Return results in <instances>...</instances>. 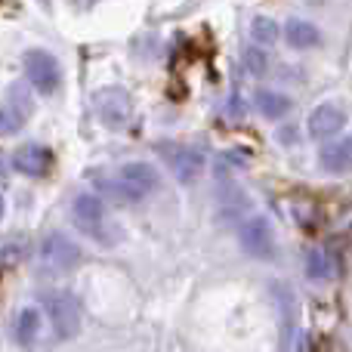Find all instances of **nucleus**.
Instances as JSON below:
<instances>
[{"instance_id": "nucleus-1", "label": "nucleus", "mask_w": 352, "mask_h": 352, "mask_svg": "<svg viewBox=\"0 0 352 352\" xmlns=\"http://www.w3.org/2000/svg\"><path fill=\"white\" fill-rule=\"evenodd\" d=\"M72 219L87 238H93V241L105 244V248H109V244H118V229L111 226L102 198H96V195L80 192L78 198L72 201Z\"/></svg>"}, {"instance_id": "nucleus-2", "label": "nucleus", "mask_w": 352, "mask_h": 352, "mask_svg": "<svg viewBox=\"0 0 352 352\" xmlns=\"http://www.w3.org/2000/svg\"><path fill=\"white\" fill-rule=\"evenodd\" d=\"M43 312H47L50 324H53V334L59 340H74L80 334V324H84V309H80V300L72 291L59 287V291H47L43 294Z\"/></svg>"}, {"instance_id": "nucleus-3", "label": "nucleus", "mask_w": 352, "mask_h": 352, "mask_svg": "<svg viewBox=\"0 0 352 352\" xmlns=\"http://www.w3.org/2000/svg\"><path fill=\"white\" fill-rule=\"evenodd\" d=\"M102 186L109 188L111 198H118V201H142L161 186V176L152 164H146V161H130V164H124L121 170H118L115 179L102 182Z\"/></svg>"}, {"instance_id": "nucleus-4", "label": "nucleus", "mask_w": 352, "mask_h": 352, "mask_svg": "<svg viewBox=\"0 0 352 352\" xmlns=\"http://www.w3.org/2000/svg\"><path fill=\"white\" fill-rule=\"evenodd\" d=\"M34 115V96H31V84L28 80H16L6 90V102L0 109V133L12 136L25 127Z\"/></svg>"}, {"instance_id": "nucleus-5", "label": "nucleus", "mask_w": 352, "mask_h": 352, "mask_svg": "<svg viewBox=\"0 0 352 352\" xmlns=\"http://www.w3.org/2000/svg\"><path fill=\"white\" fill-rule=\"evenodd\" d=\"M37 256H41V272L62 275V272H72L84 254H80V248L68 235H62V232H50V235L41 241V254Z\"/></svg>"}, {"instance_id": "nucleus-6", "label": "nucleus", "mask_w": 352, "mask_h": 352, "mask_svg": "<svg viewBox=\"0 0 352 352\" xmlns=\"http://www.w3.org/2000/svg\"><path fill=\"white\" fill-rule=\"evenodd\" d=\"M158 155L164 158V164L170 167V173L182 186H192V182L201 179L204 173V155L192 146H179V142H161L158 146Z\"/></svg>"}, {"instance_id": "nucleus-7", "label": "nucleus", "mask_w": 352, "mask_h": 352, "mask_svg": "<svg viewBox=\"0 0 352 352\" xmlns=\"http://www.w3.org/2000/svg\"><path fill=\"white\" fill-rule=\"evenodd\" d=\"M93 109H96V118L105 124L109 130H121L127 127L130 115H133V102H130V93L121 90V87H105L93 96Z\"/></svg>"}, {"instance_id": "nucleus-8", "label": "nucleus", "mask_w": 352, "mask_h": 352, "mask_svg": "<svg viewBox=\"0 0 352 352\" xmlns=\"http://www.w3.org/2000/svg\"><path fill=\"white\" fill-rule=\"evenodd\" d=\"M25 78H28V84L34 87L37 93L50 96V93H56L62 84L59 62H56L47 50H28V53H25Z\"/></svg>"}, {"instance_id": "nucleus-9", "label": "nucleus", "mask_w": 352, "mask_h": 352, "mask_svg": "<svg viewBox=\"0 0 352 352\" xmlns=\"http://www.w3.org/2000/svg\"><path fill=\"white\" fill-rule=\"evenodd\" d=\"M238 241H241L244 254L256 256V260H269L275 254V229L266 217H248L238 226Z\"/></svg>"}, {"instance_id": "nucleus-10", "label": "nucleus", "mask_w": 352, "mask_h": 352, "mask_svg": "<svg viewBox=\"0 0 352 352\" xmlns=\"http://www.w3.org/2000/svg\"><path fill=\"white\" fill-rule=\"evenodd\" d=\"M12 167L25 176H47L50 167H53V152H50L47 146L28 142V146L12 152Z\"/></svg>"}, {"instance_id": "nucleus-11", "label": "nucleus", "mask_w": 352, "mask_h": 352, "mask_svg": "<svg viewBox=\"0 0 352 352\" xmlns=\"http://www.w3.org/2000/svg\"><path fill=\"white\" fill-rule=\"evenodd\" d=\"M343 124H346V111H343L340 105H334V102H324L309 115L306 127H309V133L316 136V140H328V136L340 133Z\"/></svg>"}, {"instance_id": "nucleus-12", "label": "nucleus", "mask_w": 352, "mask_h": 352, "mask_svg": "<svg viewBox=\"0 0 352 352\" xmlns=\"http://www.w3.org/2000/svg\"><path fill=\"white\" fill-rule=\"evenodd\" d=\"M318 158H322V167L328 173H349L352 170V140L349 136H340V140L328 142Z\"/></svg>"}, {"instance_id": "nucleus-13", "label": "nucleus", "mask_w": 352, "mask_h": 352, "mask_svg": "<svg viewBox=\"0 0 352 352\" xmlns=\"http://www.w3.org/2000/svg\"><path fill=\"white\" fill-rule=\"evenodd\" d=\"M12 334H16L19 346L22 349H34V343L41 340V312L37 309H22L16 316V324H12Z\"/></svg>"}, {"instance_id": "nucleus-14", "label": "nucleus", "mask_w": 352, "mask_h": 352, "mask_svg": "<svg viewBox=\"0 0 352 352\" xmlns=\"http://www.w3.org/2000/svg\"><path fill=\"white\" fill-rule=\"evenodd\" d=\"M306 275L309 281H331L337 275V260L324 248H312L306 254Z\"/></svg>"}, {"instance_id": "nucleus-15", "label": "nucleus", "mask_w": 352, "mask_h": 352, "mask_svg": "<svg viewBox=\"0 0 352 352\" xmlns=\"http://www.w3.org/2000/svg\"><path fill=\"white\" fill-rule=\"evenodd\" d=\"M285 37L294 50H309L318 43V28L312 22H303V19H291L285 25Z\"/></svg>"}, {"instance_id": "nucleus-16", "label": "nucleus", "mask_w": 352, "mask_h": 352, "mask_svg": "<svg viewBox=\"0 0 352 352\" xmlns=\"http://www.w3.org/2000/svg\"><path fill=\"white\" fill-rule=\"evenodd\" d=\"M256 109H260L263 118H269V121H278V118H285L287 111H291V99H287L285 93L260 90V93H256Z\"/></svg>"}, {"instance_id": "nucleus-17", "label": "nucleus", "mask_w": 352, "mask_h": 352, "mask_svg": "<svg viewBox=\"0 0 352 352\" xmlns=\"http://www.w3.org/2000/svg\"><path fill=\"white\" fill-rule=\"evenodd\" d=\"M250 34H254L256 47H272V43L278 41V25H275V19H269V16H256L254 25H250Z\"/></svg>"}, {"instance_id": "nucleus-18", "label": "nucleus", "mask_w": 352, "mask_h": 352, "mask_svg": "<svg viewBox=\"0 0 352 352\" xmlns=\"http://www.w3.org/2000/svg\"><path fill=\"white\" fill-rule=\"evenodd\" d=\"M244 65H248V72H250V74H266L269 59H266V53H263V50L250 47L248 53H244Z\"/></svg>"}, {"instance_id": "nucleus-19", "label": "nucleus", "mask_w": 352, "mask_h": 352, "mask_svg": "<svg viewBox=\"0 0 352 352\" xmlns=\"http://www.w3.org/2000/svg\"><path fill=\"white\" fill-rule=\"evenodd\" d=\"M6 173V161H3V155H0V176Z\"/></svg>"}, {"instance_id": "nucleus-20", "label": "nucleus", "mask_w": 352, "mask_h": 352, "mask_svg": "<svg viewBox=\"0 0 352 352\" xmlns=\"http://www.w3.org/2000/svg\"><path fill=\"white\" fill-rule=\"evenodd\" d=\"M3 210H6V204H3V195H0V219H3Z\"/></svg>"}]
</instances>
